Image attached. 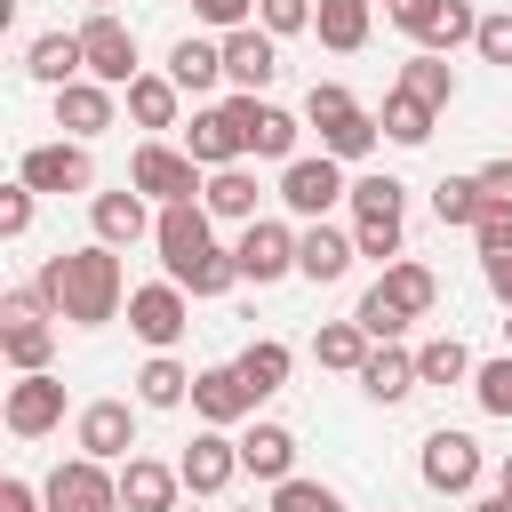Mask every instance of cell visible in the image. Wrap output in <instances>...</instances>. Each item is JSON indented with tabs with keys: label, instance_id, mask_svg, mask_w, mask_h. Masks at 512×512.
I'll list each match as a JSON object with an SVG mask.
<instances>
[{
	"label": "cell",
	"instance_id": "6da1fadb",
	"mask_svg": "<svg viewBox=\"0 0 512 512\" xmlns=\"http://www.w3.org/2000/svg\"><path fill=\"white\" fill-rule=\"evenodd\" d=\"M32 288H40V296H48V312H56V320H72V328H104V320H120V296H128V288H120V256H112L104 240L48 256Z\"/></svg>",
	"mask_w": 512,
	"mask_h": 512
},
{
	"label": "cell",
	"instance_id": "7a4b0ae2",
	"mask_svg": "<svg viewBox=\"0 0 512 512\" xmlns=\"http://www.w3.org/2000/svg\"><path fill=\"white\" fill-rule=\"evenodd\" d=\"M400 208H408L400 176H360L352 184V248L376 264H400Z\"/></svg>",
	"mask_w": 512,
	"mask_h": 512
},
{
	"label": "cell",
	"instance_id": "3957f363",
	"mask_svg": "<svg viewBox=\"0 0 512 512\" xmlns=\"http://www.w3.org/2000/svg\"><path fill=\"white\" fill-rule=\"evenodd\" d=\"M128 192H144V200H160V208L200 200V160L176 152V144H136V160H128Z\"/></svg>",
	"mask_w": 512,
	"mask_h": 512
},
{
	"label": "cell",
	"instance_id": "277c9868",
	"mask_svg": "<svg viewBox=\"0 0 512 512\" xmlns=\"http://www.w3.org/2000/svg\"><path fill=\"white\" fill-rule=\"evenodd\" d=\"M80 56H88V80H104V88H136L144 80V64H136V32L120 24V16H88L80 24Z\"/></svg>",
	"mask_w": 512,
	"mask_h": 512
},
{
	"label": "cell",
	"instance_id": "5b68a950",
	"mask_svg": "<svg viewBox=\"0 0 512 512\" xmlns=\"http://www.w3.org/2000/svg\"><path fill=\"white\" fill-rule=\"evenodd\" d=\"M392 24H400L416 48H432V56H448L456 40H480L472 0H400V8H392Z\"/></svg>",
	"mask_w": 512,
	"mask_h": 512
},
{
	"label": "cell",
	"instance_id": "8992f818",
	"mask_svg": "<svg viewBox=\"0 0 512 512\" xmlns=\"http://www.w3.org/2000/svg\"><path fill=\"white\" fill-rule=\"evenodd\" d=\"M48 512H120V472H104L96 456H72L48 472Z\"/></svg>",
	"mask_w": 512,
	"mask_h": 512
},
{
	"label": "cell",
	"instance_id": "52a82bcc",
	"mask_svg": "<svg viewBox=\"0 0 512 512\" xmlns=\"http://www.w3.org/2000/svg\"><path fill=\"white\" fill-rule=\"evenodd\" d=\"M16 184L64 200V192H88V184H96V160H88V144H72V136H64V144H32L24 168H16Z\"/></svg>",
	"mask_w": 512,
	"mask_h": 512
},
{
	"label": "cell",
	"instance_id": "ba28073f",
	"mask_svg": "<svg viewBox=\"0 0 512 512\" xmlns=\"http://www.w3.org/2000/svg\"><path fill=\"white\" fill-rule=\"evenodd\" d=\"M280 200H288L296 216H312V224H320L336 200H352L344 160H328V152H320V160H288V168H280Z\"/></svg>",
	"mask_w": 512,
	"mask_h": 512
},
{
	"label": "cell",
	"instance_id": "9c48e42d",
	"mask_svg": "<svg viewBox=\"0 0 512 512\" xmlns=\"http://www.w3.org/2000/svg\"><path fill=\"white\" fill-rule=\"evenodd\" d=\"M128 328L152 344V352H168L184 328H192V304H184V288L176 280H152V288H128Z\"/></svg>",
	"mask_w": 512,
	"mask_h": 512
},
{
	"label": "cell",
	"instance_id": "30bf717a",
	"mask_svg": "<svg viewBox=\"0 0 512 512\" xmlns=\"http://www.w3.org/2000/svg\"><path fill=\"white\" fill-rule=\"evenodd\" d=\"M152 240H160V264H168V280H184L216 240H208V208L200 200H176V208H160V224H152Z\"/></svg>",
	"mask_w": 512,
	"mask_h": 512
},
{
	"label": "cell",
	"instance_id": "8fae6325",
	"mask_svg": "<svg viewBox=\"0 0 512 512\" xmlns=\"http://www.w3.org/2000/svg\"><path fill=\"white\" fill-rule=\"evenodd\" d=\"M184 152L216 176V168H240V152H248V128H240V112L232 104H208V112H192V128H184Z\"/></svg>",
	"mask_w": 512,
	"mask_h": 512
},
{
	"label": "cell",
	"instance_id": "7c38bea8",
	"mask_svg": "<svg viewBox=\"0 0 512 512\" xmlns=\"http://www.w3.org/2000/svg\"><path fill=\"white\" fill-rule=\"evenodd\" d=\"M424 488L472 496V488H480V440H472V432H432V440H424Z\"/></svg>",
	"mask_w": 512,
	"mask_h": 512
},
{
	"label": "cell",
	"instance_id": "4fadbf2b",
	"mask_svg": "<svg viewBox=\"0 0 512 512\" xmlns=\"http://www.w3.org/2000/svg\"><path fill=\"white\" fill-rule=\"evenodd\" d=\"M64 424V384L40 368V376H16L8 384V432L16 440H40V432H56Z\"/></svg>",
	"mask_w": 512,
	"mask_h": 512
},
{
	"label": "cell",
	"instance_id": "5bb4252c",
	"mask_svg": "<svg viewBox=\"0 0 512 512\" xmlns=\"http://www.w3.org/2000/svg\"><path fill=\"white\" fill-rule=\"evenodd\" d=\"M232 256H240V280H256V288H264V280L296 272V232L256 216V224H240V248H232Z\"/></svg>",
	"mask_w": 512,
	"mask_h": 512
},
{
	"label": "cell",
	"instance_id": "9a60e30c",
	"mask_svg": "<svg viewBox=\"0 0 512 512\" xmlns=\"http://www.w3.org/2000/svg\"><path fill=\"white\" fill-rule=\"evenodd\" d=\"M128 448H136V416H128V400H88V408H80V456H96V464H128Z\"/></svg>",
	"mask_w": 512,
	"mask_h": 512
},
{
	"label": "cell",
	"instance_id": "2e32d148",
	"mask_svg": "<svg viewBox=\"0 0 512 512\" xmlns=\"http://www.w3.org/2000/svg\"><path fill=\"white\" fill-rule=\"evenodd\" d=\"M176 472H184V488H192V496H224V488H232V472H240V440H224V432L208 424V432H192V448H184V464H176Z\"/></svg>",
	"mask_w": 512,
	"mask_h": 512
},
{
	"label": "cell",
	"instance_id": "e0dca14e",
	"mask_svg": "<svg viewBox=\"0 0 512 512\" xmlns=\"http://www.w3.org/2000/svg\"><path fill=\"white\" fill-rule=\"evenodd\" d=\"M224 80H240L248 96L280 80V48H272V32H264V24H240V32H224Z\"/></svg>",
	"mask_w": 512,
	"mask_h": 512
},
{
	"label": "cell",
	"instance_id": "ac0fdd59",
	"mask_svg": "<svg viewBox=\"0 0 512 512\" xmlns=\"http://www.w3.org/2000/svg\"><path fill=\"white\" fill-rule=\"evenodd\" d=\"M184 496V472L176 464H152V456H128L120 464V512H176Z\"/></svg>",
	"mask_w": 512,
	"mask_h": 512
},
{
	"label": "cell",
	"instance_id": "d6986e66",
	"mask_svg": "<svg viewBox=\"0 0 512 512\" xmlns=\"http://www.w3.org/2000/svg\"><path fill=\"white\" fill-rule=\"evenodd\" d=\"M352 256H360V248H352V232H336V224H304V232H296V272H304L312 288L344 280Z\"/></svg>",
	"mask_w": 512,
	"mask_h": 512
},
{
	"label": "cell",
	"instance_id": "ffe728a7",
	"mask_svg": "<svg viewBox=\"0 0 512 512\" xmlns=\"http://www.w3.org/2000/svg\"><path fill=\"white\" fill-rule=\"evenodd\" d=\"M56 128H64L72 144L104 136V128H112V88H104V80H72V88H56Z\"/></svg>",
	"mask_w": 512,
	"mask_h": 512
},
{
	"label": "cell",
	"instance_id": "44dd1931",
	"mask_svg": "<svg viewBox=\"0 0 512 512\" xmlns=\"http://www.w3.org/2000/svg\"><path fill=\"white\" fill-rule=\"evenodd\" d=\"M232 112H240V128H248V152H264V160H296V112H280V104H256V96H232Z\"/></svg>",
	"mask_w": 512,
	"mask_h": 512
},
{
	"label": "cell",
	"instance_id": "7402d4cb",
	"mask_svg": "<svg viewBox=\"0 0 512 512\" xmlns=\"http://www.w3.org/2000/svg\"><path fill=\"white\" fill-rule=\"evenodd\" d=\"M192 408L224 432V424H240V416H256V392L240 384V368H200L192 376Z\"/></svg>",
	"mask_w": 512,
	"mask_h": 512
},
{
	"label": "cell",
	"instance_id": "603a6c76",
	"mask_svg": "<svg viewBox=\"0 0 512 512\" xmlns=\"http://www.w3.org/2000/svg\"><path fill=\"white\" fill-rule=\"evenodd\" d=\"M24 72H32L40 88H72V80H88V56H80V32H40V40L24 48Z\"/></svg>",
	"mask_w": 512,
	"mask_h": 512
},
{
	"label": "cell",
	"instance_id": "cb8c5ba5",
	"mask_svg": "<svg viewBox=\"0 0 512 512\" xmlns=\"http://www.w3.org/2000/svg\"><path fill=\"white\" fill-rule=\"evenodd\" d=\"M88 216H96V240H104V248H136V240L160 224V216H144V192H96Z\"/></svg>",
	"mask_w": 512,
	"mask_h": 512
},
{
	"label": "cell",
	"instance_id": "d4e9b609",
	"mask_svg": "<svg viewBox=\"0 0 512 512\" xmlns=\"http://www.w3.org/2000/svg\"><path fill=\"white\" fill-rule=\"evenodd\" d=\"M240 472H256V480H296V432L288 424H256L248 440H240Z\"/></svg>",
	"mask_w": 512,
	"mask_h": 512
},
{
	"label": "cell",
	"instance_id": "484cf974",
	"mask_svg": "<svg viewBox=\"0 0 512 512\" xmlns=\"http://www.w3.org/2000/svg\"><path fill=\"white\" fill-rule=\"evenodd\" d=\"M376 296H384L392 312H408V320H424V312H432V296H440V280H432V264H416V256H400V264H384V280H376Z\"/></svg>",
	"mask_w": 512,
	"mask_h": 512
},
{
	"label": "cell",
	"instance_id": "4316f807",
	"mask_svg": "<svg viewBox=\"0 0 512 512\" xmlns=\"http://www.w3.org/2000/svg\"><path fill=\"white\" fill-rule=\"evenodd\" d=\"M416 384H424V376H416V352H400V344H376V352H368V368H360V392H368V400H384V408H392V400H408Z\"/></svg>",
	"mask_w": 512,
	"mask_h": 512
},
{
	"label": "cell",
	"instance_id": "83f0119b",
	"mask_svg": "<svg viewBox=\"0 0 512 512\" xmlns=\"http://www.w3.org/2000/svg\"><path fill=\"white\" fill-rule=\"evenodd\" d=\"M168 80H176V88H192V96H200V88H216V80H224V40H192V32H184V40L168 48Z\"/></svg>",
	"mask_w": 512,
	"mask_h": 512
},
{
	"label": "cell",
	"instance_id": "f1b7e54d",
	"mask_svg": "<svg viewBox=\"0 0 512 512\" xmlns=\"http://www.w3.org/2000/svg\"><path fill=\"white\" fill-rule=\"evenodd\" d=\"M200 208L224 216V224H256V176H248V168H216V176L200 184Z\"/></svg>",
	"mask_w": 512,
	"mask_h": 512
},
{
	"label": "cell",
	"instance_id": "f546056e",
	"mask_svg": "<svg viewBox=\"0 0 512 512\" xmlns=\"http://www.w3.org/2000/svg\"><path fill=\"white\" fill-rule=\"evenodd\" d=\"M0 352H8L16 376H40L48 352H56V328H48V320H0Z\"/></svg>",
	"mask_w": 512,
	"mask_h": 512
},
{
	"label": "cell",
	"instance_id": "4dcf8cb0",
	"mask_svg": "<svg viewBox=\"0 0 512 512\" xmlns=\"http://www.w3.org/2000/svg\"><path fill=\"white\" fill-rule=\"evenodd\" d=\"M232 368H240V384H248L256 400H272V392L288 384V344H280V336H256V344H248Z\"/></svg>",
	"mask_w": 512,
	"mask_h": 512
},
{
	"label": "cell",
	"instance_id": "1f68e13d",
	"mask_svg": "<svg viewBox=\"0 0 512 512\" xmlns=\"http://www.w3.org/2000/svg\"><path fill=\"white\" fill-rule=\"evenodd\" d=\"M312 32H320V48H336V56H352V48L368 40V0H320V16H312Z\"/></svg>",
	"mask_w": 512,
	"mask_h": 512
},
{
	"label": "cell",
	"instance_id": "d6a6232c",
	"mask_svg": "<svg viewBox=\"0 0 512 512\" xmlns=\"http://www.w3.org/2000/svg\"><path fill=\"white\" fill-rule=\"evenodd\" d=\"M400 88H408L416 104H432V112H440V104L456 96V72H448V56H432V48H416V56L400 64Z\"/></svg>",
	"mask_w": 512,
	"mask_h": 512
},
{
	"label": "cell",
	"instance_id": "836d02e7",
	"mask_svg": "<svg viewBox=\"0 0 512 512\" xmlns=\"http://www.w3.org/2000/svg\"><path fill=\"white\" fill-rule=\"evenodd\" d=\"M176 96H184V88H176L168 72H144V80L128 88V120H136V128H176Z\"/></svg>",
	"mask_w": 512,
	"mask_h": 512
},
{
	"label": "cell",
	"instance_id": "e575fe53",
	"mask_svg": "<svg viewBox=\"0 0 512 512\" xmlns=\"http://www.w3.org/2000/svg\"><path fill=\"white\" fill-rule=\"evenodd\" d=\"M376 136H384V120H376V112H344V120H328V128H320V152H328V160H368V152H376Z\"/></svg>",
	"mask_w": 512,
	"mask_h": 512
},
{
	"label": "cell",
	"instance_id": "d590c367",
	"mask_svg": "<svg viewBox=\"0 0 512 512\" xmlns=\"http://www.w3.org/2000/svg\"><path fill=\"white\" fill-rule=\"evenodd\" d=\"M136 400H144V408H176V400H192V376H184V360L152 352V360L136 368Z\"/></svg>",
	"mask_w": 512,
	"mask_h": 512
},
{
	"label": "cell",
	"instance_id": "8d00e7d4",
	"mask_svg": "<svg viewBox=\"0 0 512 512\" xmlns=\"http://www.w3.org/2000/svg\"><path fill=\"white\" fill-rule=\"evenodd\" d=\"M312 352H320V368H352V376H360V368H368V328H360V320H328V328L312 336Z\"/></svg>",
	"mask_w": 512,
	"mask_h": 512
},
{
	"label": "cell",
	"instance_id": "74e56055",
	"mask_svg": "<svg viewBox=\"0 0 512 512\" xmlns=\"http://www.w3.org/2000/svg\"><path fill=\"white\" fill-rule=\"evenodd\" d=\"M480 208H488V200H480V176H440V184H432V216H440V224H464V232H472Z\"/></svg>",
	"mask_w": 512,
	"mask_h": 512
},
{
	"label": "cell",
	"instance_id": "f35d334b",
	"mask_svg": "<svg viewBox=\"0 0 512 512\" xmlns=\"http://www.w3.org/2000/svg\"><path fill=\"white\" fill-rule=\"evenodd\" d=\"M376 120H384V136H392V144H424V136H432V104H416L408 88H392Z\"/></svg>",
	"mask_w": 512,
	"mask_h": 512
},
{
	"label": "cell",
	"instance_id": "ab89813d",
	"mask_svg": "<svg viewBox=\"0 0 512 512\" xmlns=\"http://www.w3.org/2000/svg\"><path fill=\"white\" fill-rule=\"evenodd\" d=\"M416 376H424V384H464V376H472V352H464L456 336H432V344L416 352Z\"/></svg>",
	"mask_w": 512,
	"mask_h": 512
},
{
	"label": "cell",
	"instance_id": "60d3db41",
	"mask_svg": "<svg viewBox=\"0 0 512 512\" xmlns=\"http://www.w3.org/2000/svg\"><path fill=\"white\" fill-rule=\"evenodd\" d=\"M472 392H480L488 416H512V352H504V360H480V368H472Z\"/></svg>",
	"mask_w": 512,
	"mask_h": 512
},
{
	"label": "cell",
	"instance_id": "b9f144b4",
	"mask_svg": "<svg viewBox=\"0 0 512 512\" xmlns=\"http://www.w3.org/2000/svg\"><path fill=\"white\" fill-rule=\"evenodd\" d=\"M272 512H344V496L320 488V480H280L272 488Z\"/></svg>",
	"mask_w": 512,
	"mask_h": 512
},
{
	"label": "cell",
	"instance_id": "7bdbcfd3",
	"mask_svg": "<svg viewBox=\"0 0 512 512\" xmlns=\"http://www.w3.org/2000/svg\"><path fill=\"white\" fill-rule=\"evenodd\" d=\"M344 112H360V104H352V88H344V80H312L304 120H312V128H328V120H344Z\"/></svg>",
	"mask_w": 512,
	"mask_h": 512
},
{
	"label": "cell",
	"instance_id": "ee69618b",
	"mask_svg": "<svg viewBox=\"0 0 512 512\" xmlns=\"http://www.w3.org/2000/svg\"><path fill=\"white\" fill-rule=\"evenodd\" d=\"M312 16H320V8H312V0H256V24H264V32H272V40H288V32H304V24H312Z\"/></svg>",
	"mask_w": 512,
	"mask_h": 512
},
{
	"label": "cell",
	"instance_id": "f6af8a7d",
	"mask_svg": "<svg viewBox=\"0 0 512 512\" xmlns=\"http://www.w3.org/2000/svg\"><path fill=\"white\" fill-rule=\"evenodd\" d=\"M352 320H360V328H368V344H392V336H400V328H408V312H392V304H384V296H376V288H368V296H360V312H352Z\"/></svg>",
	"mask_w": 512,
	"mask_h": 512
},
{
	"label": "cell",
	"instance_id": "bcb514c9",
	"mask_svg": "<svg viewBox=\"0 0 512 512\" xmlns=\"http://www.w3.org/2000/svg\"><path fill=\"white\" fill-rule=\"evenodd\" d=\"M32 200H40L32 184H8V192H0V240H24V232H32Z\"/></svg>",
	"mask_w": 512,
	"mask_h": 512
},
{
	"label": "cell",
	"instance_id": "7dc6e473",
	"mask_svg": "<svg viewBox=\"0 0 512 512\" xmlns=\"http://www.w3.org/2000/svg\"><path fill=\"white\" fill-rule=\"evenodd\" d=\"M488 64H504L512 72V8H496V16H480V40H472Z\"/></svg>",
	"mask_w": 512,
	"mask_h": 512
},
{
	"label": "cell",
	"instance_id": "c3c4849f",
	"mask_svg": "<svg viewBox=\"0 0 512 512\" xmlns=\"http://www.w3.org/2000/svg\"><path fill=\"white\" fill-rule=\"evenodd\" d=\"M192 16L216 32H240V24H256V0H192Z\"/></svg>",
	"mask_w": 512,
	"mask_h": 512
},
{
	"label": "cell",
	"instance_id": "681fc988",
	"mask_svg": "<svg viewBox=\"0 0 512 512\" xmlns=\"http://www.w3.org/2000/svg\"><path fill=\"white\" fill-rule=\"evenodd\" d=\"M472 240H480V256H496V248H512V208H480V224H472Z\"/></svg>",
	"mask_w": 512,
	"mask_h": 512
},
{
	"label": "cell",
	"instance_id": "f907efd6",
	"mask_svg": "<svg viewBox=\"0 0 512 512\" xmlns=\"http://www.w3.org/2000/svg\"><path fill=\"white\" fill-rule=\"evenodd\" d=\"M480 200L488 208H512V160H488L480 168Z\"/></svg>",
	"mask_w": 512,
	"mask_h": 512
},
{
	"label": "cell",
	"instance_id": "816d5d0a",
	"mask_svg": "<svg viewBox=\"0 0 512 512\" xmlns=\"http://www.w3.org/2000/svg\"><path fill=\"white\" fill-rule=\"evenodd\" d=\"M480 272H488V288L512 304V248H496V256H480Z\"/></svg>",
	"mask_w": 512,
	"mask_h": 512
},
{
	"label": "cell",
	"instance_id": "f5cc1de1",
	"mask_svg": "<svg viewBox=\"0 0 512 512\" xmlns=\"http://www.w3.org/2000/svg\"><path fill=\"white\" fill-rule=\"evenodd\" d=\"M0 512H48V496H32L24 480H0Z\"/></svg>",
	"mask_w": 512,
	"mask_h": 512
},
{
	"label": "cell",
	"instance_id": "db71d44e",
	"mask_svg": "<svg viewBox=\"0 0 512 512\" xmlns=\"http://www.w3.org/2000/svg\"><path fill=\"white\" fill-rule=\"evenodd\" d=\"M472 512H512V496H480V504H472Z\"/></svg>",
	"mask_w": 512,
	"mask_h": 512
},
{
	"label": "cell",
	"instance_id": "11a10c76",
	"mask_svg": "<svg viewBox=\"0 0 512 512\" xmlns=\"http://www.w3.org/2000/svg\"><path fill=\"white\" fill-rule=\"evenodd\" d=\"M496 496H512V456H504V472H496Z\"/></svg>",
	"mask_w": 512,
	"mask_h": 512
},
{
	"label": "cell",
	"instance_id": "9f6ffc18",
	"mask_svg": "<svg viewBox=\"0 0 512 512\" xmlns=\"http://www.w3.org/2000/svg\"><path fill=\"white\" fill-rule=\"evenodd\" d=\"M88 8H96V16H112V0H88Z\"/></svg>",
	"mask_w": 512,
	"mask_h": 512
},
{
	"label": "cell",
	"instance_id": "6f0895ef",
	"mask_svg": "<svg viewBox=\"0 0 512 512\" xmlns=\"http://www.w3.org/2000/svg\"><path fill=\"white\" fill-rule=\"evenodd\" d=\"M240 512H272V504H240Z\"/></svg>",
	"mask_w": 512,
	"mask_h": 512
},
{
	"label": "cell",
	"instance_id": "680465c9",
	"mask_svg": "<svg viewBox=\"0 0 512 512\" xmlns=\"http://www.w3.org/2000/svg\"><path fill=\"white\" fill-rule=\"evenodd\" d=\"M504 344H512V320H504Z\"/></svg>",
	"mask_w": 512,
	"mask_h": 512
},
{
	"label": "cell",
	"instance_id": "91938a15",
	"mask_svg": "<svg viewBox=\"0 0 512 512\" xmlns=\"http://www.w3.org/2000/svg\"><path fill=\"white\" fill-rule=\"evenodd\" d=\"M384 8H400V0H384Z\"/></svg>",
	"mask_w": 512,
	"mask_h": 512
}]
</instances>
